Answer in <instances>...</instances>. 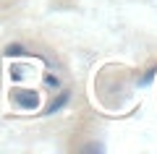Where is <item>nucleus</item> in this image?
<instances>
[{"mask_svg":"<svg viewBox=\"0 0 157 154\" xmlns=\"http://www.w3.org/2000/svg\"><path fill=\"white\" fill-rule=\"evenodd\" d=\"M8 55H11V58L24 55V47H18V44H11V47H8Z\"/></svg>","mask_w":157,"mask_h":154,"instance_id":"obj_3","label":"nucleus"},{"mask_svg":"<svg viewBox=\"0 0 157 154\" xmlns=\"http://www.w3.org/2000/svg\"><path fill=\"white\" fill-rule=\"evenodd\" d=\"M66 102H68V92H63L60 97H55V99H52V105L47 107V112H58L63 105H66Z\"/></svg>","mask_w":157,"mask_h":154,"instance_id":"obj_2","label":"nucleus"},{"mask_svg":"<svg viewBox=\"0 0 157 154\" xmlns=\"http://www.w3.org/2000/svg\"><path fill=\"white\" fill-rule=\"evenodd\" d=\"M16 102L24 107V110H34V107L39 105V97H37L34 92H21V94L16 97Z\"/></svg>","mask_w":157,"mask_h":154,"instance_id":"obj_1","label":"nucleus"}]
</instances>
